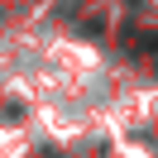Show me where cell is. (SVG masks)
<instances>
[{"label":"cell","mask_w":158,"mask_h":158,"mask_svg":"<svg viewBox=\"0 0 158 158\" xmlns=\"http://www.w3.org/2000/svg\"><path fill=\"white\" fill-rule=\"evenodd\" d=\"M125 48L129 53H144V58H158V34L153 29H129L125 34Z\"/></svg>","instance_id":"1"}]
</instances>
